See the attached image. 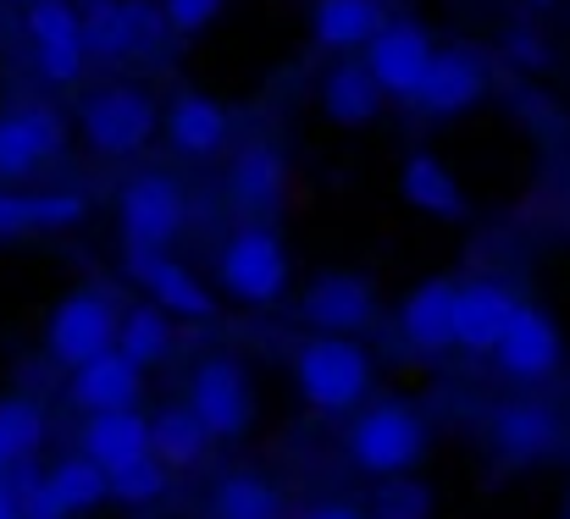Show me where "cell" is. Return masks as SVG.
<instances>
[{
  "label": "cell",
  "instance_id": "1",
  "mask_svg": "<svg viewBox=\"0 0 570 519\" xmlns=\"http://www.w3.org/2000/svg\"><path fill=\"white\" fill-rule=\"evenodd\" d=\"M366 381H372V365L350 338H316L299 353V392L316 409H350L366 392Z\"/></svg>",
  "mask_w": 570,
  "mask_h": 519
},
{
  "label": "cell",
  "instance_id": "2",
  "mask_svg": "<svg viewBox=\"0 0 570 519\" xmlns=\"http://www.w3.org/2000/svg\"><path fill=\"white\" fill-rule=\"evenodd\" d=\"M421 453H426V426L399 403H382L355 426V459L372 476H404Z\"/></svg>",
  "mask_w": 570,
  "mask_h": 519
},
{
  "label": "cell",
  "instance_id": "3",
  "mask_svg": "<svg viewBox=\"0 0 570 519\" xmlns=\"http://www.w3.org/2000/svg\"><path fill=\"white\" fill-rule=\"evenodd\" d=\"M83 133L100 156H134L156 133V106L139 89H100L83 106Z\"/></svg>",
  "mask_w": 570,
  "mask_h": 519
},
{
  "label": "cell",
  "instance_id": "4",
  "mask_svg": "<svg viewBox=\"0 0 570 519\" xmlns=\"http://www.w3.org/2000/svg\"><path fill=\"white\" fill-rule=\"evenodd\" d=\"M222 282L244 305H272L288 282V260H283L277 238L272 232H238L222 254Z\"/></svg>",
  "mask_w": 570,
  "mask_h": 519
},
{
  "label": "cell",
  "instance_id": "5",
  "mask_svg": "<svg viewBox=\"0 0 570 519\" xmlns=\"http://www.w3.org/2000/svg\"><path fill=\"white\" fill-rule=\"evenodd\" d=\"M249 409H255V398L233 359H205L194 370V415L210 437H238L249 426Z\"/></svg>",
  "mask_w": 570,
  "mask_h": 519
},
{
  "label": "cell",
  "instance_id": "6",
  "mask_svg": "<svg viewBox=\"0 0 570 519\" xmlns=\"http://www.w3.org/2000/svg\"><path fill=\"white\" fill-rule=\"evenodd\" d=\"M122 227L134 249H161L184 227V193L167 177H139L122 188Z\"/></svg>",
  "mask_w": 570,
  "mask_h": 519
},
{
  "label": "cell",
  "instance_id": "7",
  "mask_svg": "<svg viewBox=\"0 0 570 519\" xmlns=\"http://www.w3.org/2000/svg\"><path fill=\"white\" fill-rule=\"evenodd\" d=\"M366 50H372L366 72H372V83L387 89V94H415V83L426 78V61H432V39H426L421 28H410V22L377 28Z\"/></svg>",
  "mask_w": 570,
  "mask_h": 519
},
{
  "label": "cell",
  "instance_id": "8",
  "mask_svg": "<svg viewBox=\"0 0 570 519\" xmlns=\"http://www.w3.org/2000/svg\"><path fill=\"white\" fill-rule=\"evenodd\" d=\"M117 338V321H111V305L95 299V293H72L56 316H50V353L67 359V365H83L95 353H106Z\"/></svg>",
  "mask_w": 570,
  "mask_h": 519
},
{
  "label": "cell",
  "instance_id": "9",
  "mask_svg": "<svg viewBox=\"0 0 570 519\" xmlns=\"http://www.w3.org/2000/svg\"><path fill=\"white\" fill-rule=\"evenodd\" d=\"M415 100L432 117H454V111H465V106L482 100V67L471 56H460V50H443V56L432 50L426 78L415 83Z\"/></svg>",
  "mask_w": 570,
  "mask_h": 519
},
{
  "label": "cell",
  "instance_id": "10",
  "mask_svg": "<svg viewBox=\"0 0 570 519\" xmlns=\"http://www.w3.org/2000/svg\"><path fill=\"white\" fill-rule=\"evenodd\" d=\"M510 316H515V299L504 288H493V282H476V288H460L454 293V321L449 327H454V343L460 348L488 353V348H499Z\"/></svg>",
  "mask_w": 570,
  "mask_h": 519
},
{
  "label": "cell",
  "instance_id": "11",
  "mask_svg": "<svg viewBox=\"0 0 570 519\" xmlns=\"http://www.w3.org/2000/svg\"><path fill=\"white\" fill-rule=\"evenodd\" d=\"M134 392H139V365L122 359L117 348L83 359L78 376H72V403H78V409H95V415H106V409H128Z\"/></svg>",
  "mask_w": 570,
  "mask_h": 519
},
{
  "label": "cell",
  "instance_id": "12",
  "mask_svg": "<svg viewBox=\"0 0 570 519\" xmlns=\"http://www.w3.org/2000/svg\"><path fill=\"white\" fill-rule=\"evenodd\" d=\"M305 316L327 332V338H350L355 327L372 321V288L361 277H322L305 293Z\"/></svg>",
  "mask_w": 570,
  "mask_h": 519
},
{
  "label": "cell",
  "instance_id": "13",
  "mask_svg": "<svg viewBox=\"0 0 570 519\" xmlns=\"http://www.w3.org/2000/svg\"><path fill=\"white\" fill-rule=\"evenodd\" d=\"M134 277L145 282V293H156L161 310H173V316H210V293L194 282L184 266H173L161 249H134Z\"/></svg>",
  "mask_w": 570,
  "mask_h": 519
},
{
  "label": "cell",
  "instance_id": "14",
  "mask_svg": "<svg viewBox=\"0 0 570 519\" xmlns=\"http://www.w3.org/2000/svg\"><path fill=\"white\" fill-rule=\"evenodd\" d=\"M499 359H504L515 376H549L554 359H560V332H554L538 310H521V305H515V316H510V327H504V338H499Z\"/></svg>",
  "mask_w": 570,
  "mask_h": 519
},
{
  "label": "cell",
  "instance_id": "15",
  "mask_svg": "<svg viewBox=\"0 0 570 519\" xmlns=\"http://www.w3.org/2000/svg\"><path fill=\"white\" fill-rule=\"evenodd\" d=\"M83 448H89L83 459H95L111 476V470H122V465H134V459L150 453V426L139 415H128V409H106L100 420H89Z\"/></svg>",
  "mask_w": 570,
  "mask_h": 519
},
{
  "label": "cell",
  "instance_id": "16",
  "mask_svg": "<svg viewBox=\"0 0 570 519\" xmlns=\"http://www.w3.org/2000/svg\"><path fill=\"white\" fill-rule=\"evenodd\" d=\"M61 128L50 111H17L0 122V177H22L33 172L50 150H56Z\"/></svg>",
  "mask_w": 570,
  "mask_h": 519
},
{
  "label": "cell",
  "instance_id": "17",
  "mask_svg": "<svg viewBox=\"0 0 570 519\" xmlns=\"http://www.w3.org/2000/svg\"><path fill=\"white\" fill-rule=\"evenodd\" d=\"M493 437H499V448H504L510 459H543V453L560 442V426H554L549 409H538V403H515V409H499Z\"/></svg>",
  "mask_w": 570,
  "mask_h": 519
},
{
  "label": "cell",
  "instance_id": "18",
  "mask_svg": "<svg viewBox=\"0 0 570 519\" xmlns=\"http://www.w3.org/2000/svg\"><path fill=\"white\" fill-rule=\"evenodd\" d=\"M454 288L449 282H426L410 293L404 305V338L415 348H449L454 343Z\"/></svg>",
  "mask_w": 570,
  "mask_h": 519
},
{
  "label": "cell",
  "instance_id": "19",
  "mask_svg": "<svg viewBox=\"0 0 570 519\" xmlns=\"http://www.w3.org/2000/svg\"><path fill=\"white\" fill-rule=\"evenodd\" d=\"M167 133L184 156H210L222 139H227V111L205 94H184L173 111H167Z\"/></svg>",
  "mask_w": 570,
  "mask_h": 519
},
{
  "label": "cell",
  "instance_id": "20",
  "mask_svg": "<svg viewBox=\"0 0 570 519\" xmlns=\"http://www.w3.org/2000/svg\"><path fill=\"white\" fill-rule=\"evenodd\" d=\"M377 28H387L377 0H322V6H316V39L333 44V50L372 44Z\"/></svg>",
  "mask_w": 570,
  "mask_h": 519
},
{
  "label": "cell",
  "instance_id": "21",
  "mask_svg": "<svg viewBox=\"0 0 570 519\" xmlns=\"http://www.w3.org/2000/svg\"><path fill=\"white\" fill-rule=\"evenodd\" d=\"M404 199L415 204V210H426V216H460L465 204H460V182L449 177V167L438 161V156H410L404 161Z\"/></svg>",
  "mask_w": 570,
  "mask_h": 519
},
{
  "label": "cell",
  "instance_id": "22",
  "mask_svg": "<svg viewBox=\"0 0 570 519\" xmlns=\"http://www.w3.org/2000/svg\"><path fill=\"white\" fill-rule=\"evenodd\" d=\"M377 100H382V89L372 83L366 67H338V72L327 78V89H322L327 117L344 122V128H366V122L377 117Z\"/></svg>",
  "mask_w": 570,
  "mask_h": 519
},
{
  "label": "cell",
  "instance_id": "23",
  "mask_svg": "<svg viewBox=\"0 0 570 519\" xmlns=\"http://www.w3.org/2000/svg\"><path fill=\"white\" fill-rule=\"evenodd\" d=\"M205 426H199V415L194 409H161L156 420H150V453L161 459V465H194L199 453H205Z\"/></svg>",
  "mask_w": 570,
  "mask_h": 519
},
{
  "label": "cell",
  "instance_id": "24",
  "mask_svg": "<svg viewBox=\"0 0 570 519\" xmlns=\"http://www.w3.org/2000/svg\"><path fill=\"white\" fill-rule=\"evenodd\" d=\"M283 188V161L272 144H249L238 161H233V199L238 204H272Z\"/></svg>",
  "mask_w": 570,
  "mask_h": 519
},
{
  "label": "cell",
  "instance_id": "25",
  "mask_svg": "<svg viewBox=\"0 0 570 519\" xmlns=\"http://www.w3.org/2000/svg\"><path fill=\"white\" fill-rule=\"evenodd\" d=\"M45 481H50V492H56V503L67 515H83V509H95L106 498V470L95 459H61Z\"/></svg>",
  "mask_w": 570,
  "mask_h": 519
},
{
  "label": "cell",
  "instance_id": "26",
  "mask_svg": "<svg viewBox=\"0 0 570 519\" xmlns=\"http://www.w3.org/2000/svg\"><path fill=\"white\" fill-rule=\"evenodd\" d=\"M39 437H45V415L33 403H17V398L0 403V476L17 470L39 448Z\"/></svg>",
  "mask_w": 570,
  "mask_h": 519
},
{
  "label": "cell",
  "instance_id": "27",
  "mask_svg": "<svg viewBox=\"0 0 570 519\" xmlns=\"http://www.w3.org/2000/svg\"><path fill=\"white\" fill-rule=\"evenodd\" d=\"M167 343H173L167 310H134V316L122 321V332H117V353L134 359V365H156V359L167 353Z\"/></svg>",
  "mask_w": 570,
  "mask_h": 519
},
{
  "label": "cell",
  "instance_id": "28",
  "mask_svg": "<svg viewBox=\"0 0 570 519\" xmlns=\"http://www.w3.org/2000/svg\"><path fill=\"white\" fill-rule=\"evenodd\" d=\"M216 515L222 519H277V492L255 476H233L216 492Z\"/></svg>",
  "mask_w": 570,
  "mask_h": 519
},
{
  "label": "cell",
  "instance_id": "29",
  "mask_svg": "<svg viewBox=\"0 0 570 519\" xmlns=\"http://www.w3.org/2000/svg\"><path fill=\"white\" fill-rule=\"evenodd\" d=\"M106 492H117L122 503H150V498L167 492V465H161L156 453H145V459L111 470V476H106Z\"/></svg>",
  "mask_w": 570,
  "mask_h": 519
},
{
  "label": "cell",
  "instance_id": "30",
  "mask_svg": "<svg viewBox=\"0 0 570 519\" xmlns=\"http://www.w3.org/2000/svg\"><path fill=\"white\" fill-rule=\"evenodd\" d=\"M28 33L39 50L78 39V6L72 0H28Z\"/></svg>",
  "mask_w": 570,
  "mask_h": 519
},
{
  "label": "cell",
  "instance_id": "31",
  "mask_svg": "<svg viewBox=\"0 0 570 519\" xmlns=\"http://www.w3.org/2000/svg\"><path fill=\"white\" fill-rule=\"evenodd\" d=\"M432 515V492L410 476H382L377 487V519H426Z\"/></svg>",
  "mask_w": 570,
  "mask_h": 519
},
{
  "label": "cell",
  "instance_id": "32",
  "mask_svg": "<svg viewBox=\"0 0 570 519\" xmlns=\"http://www.w3.org/2000/svg\"><path fill=\"white\" fill-rule=\"evenodd\" d=\"M28 210H33V227H78L89 216V199L83 193H33Z\"/></svg>",
  "mask_w": 570,
  "mask_h": 519
},
{
  "label": "cell",
  "instance_id": "33",
  "mask_svg": "<svg viewBox=\"0 0 570 519\" xmlns=\"http://www.w3.org/2000/svg\"><path fill=\"white\" fill-rule=\"evenodd\" d=\"M216 11H222V0H167L161 6L167 28H178V33H199L205 22H216Z\"/></svg>",
  "mask_w": 570,
  "mask_h": 519
},
{
  "label": "cell",
  "instance_id": "34",
  "mask_svg": "<svg viewBox=\"0 0 570 519\" xmlns=\"http://www.w3.org/2000/svg\"><path fill=\"white\" fill-rule=\"evenodd\" d=\"M17 515H22V519H67V509L56 503L50 481H39V476H22V498H17Z\"/></svg>",
  "mask_w": 570,
  "mask_h": 519
},
{
  "label": "cell",
  "instance_id": "35",
  "mask_svg": "<svg viewBox=\"0 0 570 519\" xmlns=\"http://www.w3.org/2000/svg\"><path fill=\"white\" fill-rule=\"evenodd\" d=\"M28 227H33L28 193H6V188H0V238H11V232H28Z\"/></svg>",
  "mask_w": 570,
  "mask_h": 519
},
{
  "label": "cell",
  "instance_id": "36",
  "mask_svg": "<svg viewBox=\"0 0 570 519\" xmlns=\"http://www.w3.org/2000/svg\"><path fill=\"white\" fill-rule=\"evenodd\" d=\"M510 50H515V56H521L527 67H543V44H538V39H527V33H515V39H510Z\"/></svg>",
  "mask_w": 570,
  "mask_h": 519
},
{
  "label": "cell",
  "instance_id": "37",
  "mask_svg": "<svg viewBox=\"0 0 570 519\" xmlns=\"http://www.w3.org/2000/svg\"><path fill=\"white\" fill-rule=\"evenodd\" d=\"M305 519H361V515H355L350 503H322V509H311Z\"/></svg>",
  "mask_w": 570,
  "mask_h": 519
},
{
  "label": "cell",
  "instance_id": "38",
  "mask_svg": "<svg viewBox=\"0 0 570 519\" xmlns=\"http://www.w3.org/2000/svg\"><path fill=\"white\" fill-rule=\"evenodd\" d=\"M0 519H22V515H17V498H11L6 487H0Z\"/></svg>",
  "mask_w": 570,
  "mask_h": 519
},
{
  "label": "cell",
  "instance_id": "39",
  "mask_svg": "<svg viewBox=\"0 0 570 519\" xmlns=\"http://www.w3.org/2000/svg\"><path fill=\"white\" fill-rule=\"evenodd\" d=\"M566 519H570V498H566Z\"/></svg>",
  "mask_w": 570,
  "mask_h": 519
},
{
  "label": "cell",
  "instance_id": "40",
  "mask_svg": "<svg viewBox=\"0 0 570 519\" xmlns=\"http://www.w3.org/2000/svg\"><path fill=\"white\" fill-rule=\"evenodd\" d=\"M22 6H28V0H22Z\"/></svg>",
  "mask_w": 570,
  "mask_h": 519
},
{
  "label": "cell",
  "instance_id": "41",
  "mask_svg": "<svg viewBox=\"0 0 570 519\" xmlns=\"http://www.w3.org/2000/svg\"><path fill=\"white\" fill-rule=\"evenodd\" d=\"M538 6H543V0H538Z\"/></svg>",
  "mask_w": 570,
  "mask_h": 519
}]
</instances>
